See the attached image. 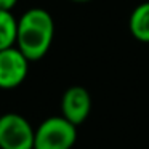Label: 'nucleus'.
<instances>
[{
	"mask_svg": "<svg viewBox=\"0 0 149 149\" xmlns=\"http://www.w3.org/2000/svg\"><path fill=\"white\" fill-rule=\"evenodd\" d=\"M36 130L16 112L0 116V149H34Z\"/></svg>",
	"mask_w": 149,
	"mask_h": 149,
	"instance_id": "7ed1b4c3",
	"label": "nucleus"
},
{
	"mask_svg": "<svg viewBox=\"0 0 149 149\" xmlns=\"http://www.w3.org/2000/svg\"><path fill=\"white\" fill-rule=\"evenodd\" d=\"M29 59L19 52L18 47L0 52V88L13 90L19 87L29 72Z\"/></svg>",
	"mask_w": 149,
	"mask_h": 149,
	"instance_id": "20e7f679",
	"label": "nucleus"
},
{
	"mask_svg": "<svg viewBox=\"0 0 149 149\" xmlns=\"http://www.w3.org/2000/svg\"><path fill=\"white\" fill-rule=\"evenodd\" d=\"M16 3H18V0H0V10L11 11L16 7Z\"/></svg>",
	"mask_w": 149,
	"mask_h": 149,
	"instance_id": "6e6552de",
	"label": "nucleus"
},
{
	"mask_svg": "<svg viewBox=\"0 0 149 149\" xmlns=\"http://www.w3.org/2000/svg\"><path fill=\"white\" fill-rule=\"evenodd\" d=\"M72 2H80L82 3V2H90V0H72Z\"/></svg>",
	"mask_w": 149,
	"mask_h": 149,
	"instance_id": "1a4fd4ad",
	"label": "nucleus"
},
{
	"mask_svg": "<svg viewBox=\"0 0 149 149\" xmlns=\"http://www.w3.org/2000/svg\"><path fill=\"white\" fill-rule=\"evenodd\" d=\"M55 37V21L43 8H31L18 19L16 47L29 61H39L48 53Z\"/></svg>",
	"mask_w": 149,
	"mask_h": 149,
	"instance_id": "f257e3e1",
	"label": "nucleus"
},
{
	"mask_svg": "<svg viewBox=\"0 0 149 149\" xmlns=\"http://www.w3.org/2000/svg\"><path fill=\"white\" fill-rule=\"evenodd\" d=\"M18 34V19L11 11L0 10V52L15 47Z\"/></svg>",
	"mask_w": 149,
	"mask_h": 149,
	"instance_id": "0eeeda50",
	"label": "nucleus"
},
{
	"mask_svg": "<svg viewBox=\"0 0 149 149\" xmlns=\"http://www.w3.org/2000/svg\"><path fill=\"white\" fill-rule=\"evenodd\" d=\"M128 29L136 40L149 43V0L135 7L128 19Z\"/></svg>",
	"mask_w": 149,
	"mask_h": 149,
	"instance_id": "423d86ee",
	"label": "nucleus"
},
{
	"mask_svg": "<svg viewBox=\"0 0 149 149\" xmlns=\"http://www.w3.org/2000/svg\"><path fill=\"white\" fill-rule=\"evenodd\" d=\"M91 96L87 88L80 85L69 87L61 98V116L75 127L82 125L90 116Z\"/></svg>",
	"mask_w": 149,
	"mask_h": 149,
	"instance_id": "39448f33",
	"label": "nucleus"
},
{
	"mask_svg": "<svg viewBox=\"0 0 149 149\" xmlns=\"http://www.w3.org/2000/svg\"><path fill=\"white\" fill-rule=\"evenodd\" d=\"M75 139L77 127L63 116H53L36 128L34 149H72Z\"/></svg>",
	"mask_w": 149,
	"mask_h": 149,
	"instance_id": "f03ea898",
	"label": "nucleus"
}]
</instances>
